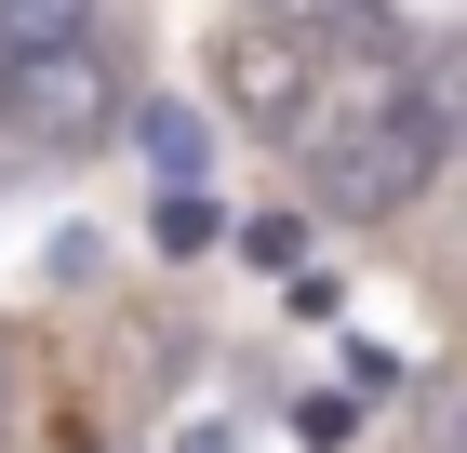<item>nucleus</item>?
<instances>
[{"label": "nucleus", "mask_w": 467, "mask_h": 453, "mask_svg": "<svg viewBox=\"0 0 467 453\" xmlns=\"http://www.w3.org/2000/svg\"><path fill=\"white\" fill-rule=\"evenodd\" d=\"M467 147V40H428L414 67H400V94L360 120L348 147H321L307 174H321L334 213H400V201H428L441 160Z\"/></svg>", "instance_id": "obj_1"}, {"label": "nucleus", "mask_w": 467, "mask_h": 453, "mask_svg": "<svg viewBox=\"0 0 467 453\" xmlns=\"http://www.w3.org/2000/svg\"><path fill=\"white\" fill-rule=\"evenodd\" d=\"M0 134L27 147V160H80V147L120 134V80L94 40H67V54H27V67H0Z\"/></svg>", "instance_id": "obj_2"}, {"label": "nucleus", "mask_w": 467, "mask_h": 453, "mask_svg": "<svg viewBox=\"0 0 467 453\" xmlns=\"http://www.w3.org/2000/svg\"><path fill=\"white\" fill-rule=\"evenodd\" d=\"M321 80H334V54L294 40V27H267V14H241V27L214 40V107H241V120H267V134H294Z\"/></svg>", "instance_id": "obj_3"}, {"label": "nucleus", "mask_w": 467, "mask_h": 453, "mask_svg": "<svg viewBox=\"0 0 467 453\" xmlns=\"http://www.w3.org/2000/svg\"><path fill=\"white\" fill-rule=\"evenodd\" d=\"M267 27H294V40H321V54H360V40H388V14L374 0H254Z\"/></svg>", "instance_id": "obj_4"}, {"label": "nucleus", "mask_w": 467, "mask_h": 453, "mask_svg": "<svg viewBox=\"0 0 467 453\" xmlns=\"http://www.w3.org/2000/svg\"><path fill=\"white\" fill-rule=\"evenodd\" d=\"M134 147L161 160V187H201V160H214V120H187V107H134Z\"/></svg>", "instance_id": "obj_5"}, {"label": "nucleus", "mask_w": 467, "mask_h": 453, "mask_svg": "<svg viewBox=\"0 0 467 453\" xmlns=\"http://www.w3.org/2000/svg\"><path fill=\"white\" fill-rule=\"evenodd\" d=\"M80 14H94V0H0V67L67 54V40H80Z\"/></svg>", "instance_id": "obj_6"}, {"label": "nucleus", "mask_w": 467, "mask_h": 453, "mask_svg": "<svg viewBox=\"0 0 467 453\" xmlns=\"http://www.w3.org/2000/svg\"><path fill=\"white\" fill-rule=\"evenodd\" d=\"M214 227L227 213L201 201V187H161V253H214Z\"/></svg>", "instance_id": "obj_7"}, {"label": "nucleus", "mask_w": 467, "mask_h": 453, "mask_svg": "<svg viewBox=\"0 0 467 453\" xmlns=\"http://www.w3.org/2000/svg\"><path fill=\"white\" fill-rule=\"evenodd\" d=\"M174 453H227V427H187V440H174Z\"/></svg>", "instance_id": "obj_8"}]
</instances>
